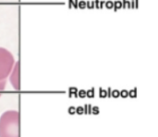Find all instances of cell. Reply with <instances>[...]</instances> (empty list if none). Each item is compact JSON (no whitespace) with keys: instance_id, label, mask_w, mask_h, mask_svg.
Listing matches in <instances>:
<instances>
[{"instance_id":"obj_1","label":"cell","mask_w":158,"mask_h":137,"mask_svg":"<svg viewBox=\"0 0 158 137\" xmlns=\"http://www.w3.org/2000/svg\"><path fill=\"white\" fill-rule=\"evenodd\" d=\"M20 114L18 111H6L0 116V137H20Z\"/></svg>"},{"instance_id":"obj_2","label":"cell","mask_w":158,"mask_h":137,"mask_svg":"<svg viewBox=\"0 0 158 137\" xmlns=\"http://www.w3.org/2000/svg\"><path fill=\"white\" fill-rule=\"evenodd\" d=\"M15 63L13 54L7 49L0 47V81L7 79Z\"/></svg>"},{"instance_id":"obj_3","label":"cell","mask_w":158,"mask_h":137,"mask_svg":"<svg viewBox=\"0 0 158 137\" xmlns=\"http://www.w3.org/2000/svg\"><path fill=\"white\" fill-rule=\"evenodd\" d=\"M8 77H9L10 83H11L12 87L14 88V89L19 90L20 89V64H19V61L15 63Z\"/></svg>"},{"instance_id":"obj_4","label":"cell","mask_w":158,"mask_h":137,"mask_svg":"<svg viewBox=\"0 0 158 137\" xmlns=\"http://www.w3.org/2000/svg\"><path fill=\"white\" fill-rule=\"evenodd\" d=\"M6 79L3 80V81H0V97L2 96L5 88H6Z\"/></svg>"}]
</instances>
